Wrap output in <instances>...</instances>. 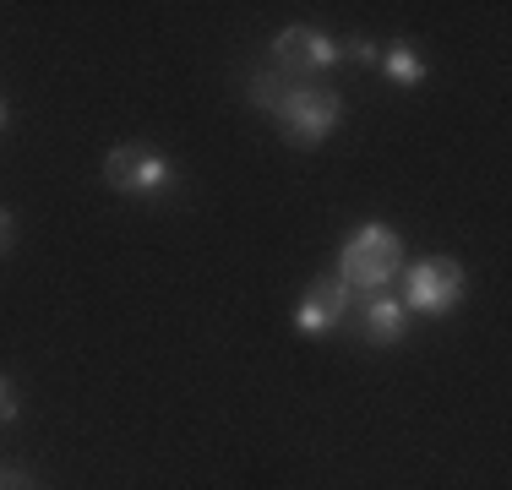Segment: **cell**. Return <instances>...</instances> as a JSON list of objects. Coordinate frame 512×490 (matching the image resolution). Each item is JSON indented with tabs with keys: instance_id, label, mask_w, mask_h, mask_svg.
Masks as SVG:
<instances>
[{
	"instance_id": "11",
	"label": "cell",
	"mask_w": 512,
	"mask_h": 490,
	"mask_svg": "<svg viewBox=\"0 0 512 490\" xmlns=\"http://www.w3.org/2000/svg\"><path fill=\"white\" fill-rule=\"evenodd\" d=\"M344 55L355 60V66H376V55H382V49H376L371 39H355V44H344Z\"/></svg>"
},
{
	"instance_id": "8",
	"label": "cell",
	"mask_w": 512,
	"mask_h": 490,
	"mask_svg": "<svg viewBox=\"0 0 512 490\" xmlns=\"http://www.w3.org/2000/svg\"><path fill=\"white\" fill-rule=\"evenodd\" d=\"M376 66H382L393 82H404V88H420V82H425V60H420V49L404 44V39L387 44L382 55H376Z\"/></svg>"
},
{
	"instance_id": "7",
	"label": "cell",
	"mask_w": 512,
	"mask_h": 490,
	"mask_svg": "<svg viewBox=\"0 0 512 490\" xmlns=\"http://www.w3.org/2000/svg\"><path fill=\"white\" fill-rule=\"evenodd\" d=\"M360 333L371 343H382V349H393V343L409 338V305L398 300V294H371L365 300V316H360Z\"/></svg>"
},
{
	"instance_id": "10",
	"label": "cell",
	"mask_w": 512,
	"mask_h": 490,
	"mask_svg": "<svg viewBox=\"0 0 512 490\" xmlns=\"http://www.w3.org/2000/svg\"><path fill=\"white\" fill-rule=\"evenodd\" d=\"M17 409H22V403H17V387H11L6 376H0V425L17 420Z\"/></svg>"
},
{
	"instance_id": "3",
	"label": "cell",
	"mask_w": 512,
	"mask_h": 490,
	"mask_svg": "<svg viewBox=\"0 0 512 490\" xmlns=\"http://www.w3.org/2000/svg\"><path fill=\"white\" fill-rule=\"evenodd\" d=\"M273 120L289 147H322L333 137V126L344 120V98L333 88H289L284 104L273 109Z\"/></svg>"
},
{
	"instance_id": "9",
	"label": "cell",
	"mask_w": 512,
	"mask_h": 490,
	"mask_svg": "<svg viewBox=\"0 0 512 490\" xmlns=\"http://www.w3.org/2000/svg\"><path fill=\"white\" fill-rule=\"evenodd\" d=\"M284 93H289V77H278V71H256L251 77V104L267 109V115L284 104Z\"/></svg>"
},
{
	"instance_id": "6",
	"label": "cell",
	"mask_w": 512,
	"mask_h": 490,
	"mask_svg": "<svg viewBox=\"0 0 512 490\" xmlns=\"http://www.w3.org/2000/svg\"><path fill=\"white\" fill-rule=\"evenodd\" d=\"M349 311H355V289H349L344 278H316L295 305V333L300 338H327L349 322Z\"/></svg>"
},
{
	"instance_id": "14",
	"label": "cell",
	"mask_w": 512,
	"mask_h": 490,
	"mask_svg": "<svg viewBox=\"0 0 512 490\" xmlns=\"http://www.w3.org/2000/svg\"><path fill=\"white\" fill-rule=\"evenodd\" d=\"M6 120H11V109H6V98H0V131H6Z\"/></svg>"
},
{
	"instance_id": "12",
	"label": "cell",
	"mask_w": 512,
	"mask_h": 490,
	"mask_svg": "<svg viewBox=\"0 0 512 490\" xmlns=\"http://www.w3.org/2000/svg\"><path fill=\"white\" fill-rule=\"evenodd\" d=\"M0 490H33L28 474H0Z\"/></svg>"
},
{
	"instance_id": "4",
	"label": "cell",
	"mask_w": 512,
	"mask_h": 490,
	"mask_svg": "<svg viewBox=\"0 0 512 490\" xmlns=\"http://www.w3.org/2000/svg\"><path fill=\"white\" fill-rule=\"evenodd\" d=\"M398 278H404L409 316H447V311H458V300H463V267L453 256H425V262L404 267Z\"/></svg>"
},
{
	"instance_id": "13",
	"label": "cell",
	"mask_w": 512,
	"mask_h": 490,
	"mask_svg": "<svg viewBox=\"0 0 512 490\" xmlns=\"http://www.w3.org/2000/svg\"><path fill=\"white\" fill-rule=\"evenodd\" d=\"M6 245H11V213L0 207V251H6Z\"/></svg>"
},
{
	"instance_id": "1",
	"label": "cell",
	"mask_w": 512,
	"mask_h": 490,
	"mask_svg": "<svg viewBox=\"0 0 512 490\" xmlns=\"http://www.w3.org/2000/svg\"><path fill=\"white\" fill-rule=\"evenodd\" d=\"M398 273H404V240L387 224H360L355 235L344 240V251H338V278H344L349 289L382 294Z\"/></svg>"
},
{
	"instance_id": "2",
	"label": "cell",
	"mask_w": 512,
	"mask_h": 490,
	"mask_svg": "<svg viewBox=\"0 0 512 490\" xmlns=\"http://www.w3.org/2000/svg\"><path fill=\"white\" fill-rule=\"evenodd\" d=\"M104 180H109V191H120V196L158 202V196H169V191L180 186V169L169 164L158 147H148V142H126V147H115V153L104 158Z\"/></svg>"
},
{
	"instance_id": "5",
	"label": "cell",
	"mask_w": 512,
	"mask_h": 490,
	"mask_svg": "<svg viewBox=\"0 0 512 490\" xmlns=\"http://www.w3.org/2000/svg\"><path fill=\"white\" fill-rule=\"evenodd\" d=\"M273 60H278V77H322L344 60V44L327 39L322 28H284L273 39Z\"/></svg>"
}]
</instances>
